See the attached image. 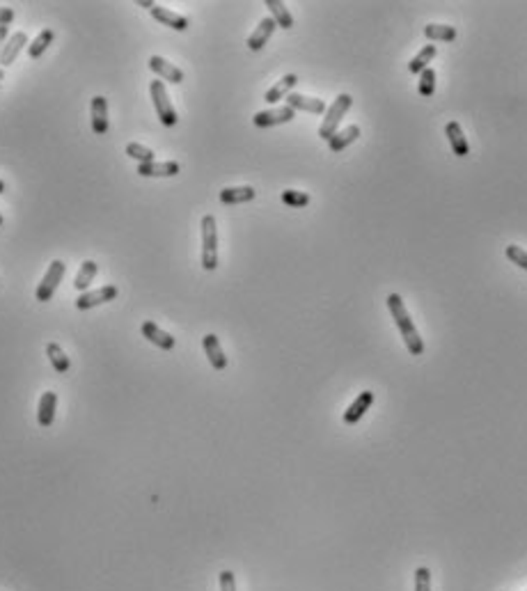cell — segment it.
<instances>
[{
	"label": "cell",
	"instance_id": "obj_27",
	"mask_svg": "<svg viewBox=\"0 0 527 591\" xmlns=\"http://www.w3.org/2000/svg\"><path fill=\"white\" fill-rule=\"evenodd\" d=\"M97 271H99L97 262H92V259H88V262H83L81 271H78L76 280H74V287H76L78 291H85V289H88V287L92 285V280H94V275H97Z\"/></svg>",
	"mask_w": 527,
	"mask_h": 591
},
{
	"label": "cell",
	"instance_id": "obj_25",
	"mask_svg": "<svg viewBox=\"0 0 527 591\" xmlns=\"http://www.w3.org/2000/svg\"><path fill=\"white\" fill-rule=\"evenodd\" d=\"M424 35L431 42H454L456 39V28L454 26H440V23H429L424 28Z\"/></svg>",
	"mask_w": 527,
	"mask_h": 591
},
{
	"label": "cell",
	"instance_id": "obj_21",
	"mask_svg": "<svg viewBox=\"0 0 527 591\" xmlns=\"http://www.w3.org/2000/svg\"><path fill=\"white\" fill-rule=\"evenodd\" d=\"M296 83H298V76L296 74H287L285 78H282V81H278L269 92H266L264 101H266V104H278L280 99H287L291 94V90L296 88Z\"/></svg>",
	"mask_w": 527,
	"mask_h": 591
},
{
	"label": "cell",
	"instance_id": "obj_35",
	"mask_svg": "<svg viewBox=\"0 0 527 591\" xmlns=\"http://www.w3.org/2000/svg\"><path fill=\"white\" fill-rule=\"evenodd\" d=\"M14 21V10L10 7H0V26H10Z\"/></svg>",
	"mask_w": 527,
	"mask_h": 591
},
{
	"label": "cell",
	"instance_id": "obj_11",
	"mask_svg": "<svg viewBox=\"0 0 527 591\" xmlns=\"http://www.w3.org/2000/svg\"><path fill=\"white\" fill-rule=\"evenodd\" d=\"M26 44H28V35L23 33V30L14 33V35L5 42V46H3V53H0V65H3V67H10L12 62L19 58V53L26 49Z\"/></svg>",
	"mask_w": 527,
	"mask_h": 591
},
{
	"label": "cell",
	"instance_id": "obj_2",
	"mask_svg": "<svg viewBox=\"0 0 527 591\" xmlns=\"http://www.w3.org/2000/svg\"><path fill=\"white\" fill-rule=\"evenodd\" d=\"M202 266L204 271L218 269V227L214 216L202 218Z\"/></svg>",
	"mask_w": 527,
	"mask_h": 591
},
{
	"label": "cell",
	"instance_id": "obj_8",
	"mask_svg": "<svg viewBox=\"0 0 527 591\" xmlns=\"http://www.w3.org/2000/svg\"><path fill=\"white\" fill-rule=\"evenodd\" d=\"M149 69H152V72L159 78H163V81H168V83H175V85L184 83V72H182V69H177L175 65H172V62L161 58V55H152V58H149Z\"/></svg>",
	"mask_w": 527,
	"mask_h": 591
},
{
	"label": "cell",
	"instance_id": "obj_20",
	"mask_svg": "<svg viewBox=\"0 0 527 591\" xmlns=\"http://www.w3.org/2000/svg\"><path fill=\"white\" fill-rule=\"evenodd\" d=\"M257 191L253 186H237V188H223L220 191V202L232 207V204H243V202H253Z\"/></svg>",
	"mask_w": 527,
	"mask_h": 591
},
{
	"label": "cell",
	"instance_id": "obj_7",
	"mask_svg": "<svg viewBox=\"0 0 527 591\" xmlns=\"http://www.w3.org/2000/svg\"><path fill=\"white\" fill-rule=\"evenodd\" d=\"M296 117V110H291L289 106H280V108H271V110H262L253 117V124L259 126V129H269V126H278V124H289Z\"/></svg>",
	"mask_w": 527,
	"mask_h": 591
},
{
	"label": "cell",
	"instance_id": "obj_19",
	"mask_svg": "<svg viewBox=\"0 0 527 591\" xmlns=\"http://www.w3.org/2000/svg\"><path fill=\"white\" fill-rule=\"evenodd\" d=\"M445 133L450 138V145H452V152L459 156V159H466L470 154V147H468V140L463 136V129L459 122H447L445 126Z\"/></svg>",
	"mask_w": 527,
	"mask_h": 591
},
{
	"label": "cell",
	"instance_id": "obj_26",
	"mask_svg": "<svg viewBox=\"0 0 527 591\" xmlns=\"http://www.w3.org/2000/svg\"><path fill=\"white\" fill-rule=\"evenodd\" d=\"M436 53H438L436 46H424V49H422L418 55H415V58H413L411 62H408V72L420 76V74L424 72V69H427L429 62L436 58Z\"/></svg>",
	"mask_w": 527,
	"mask_h": 591
},
{
	"label": "cell",
	"instance_id": "obj_34",
	"mask_svg": "<svg viewBox=\"0 0 527 591\" xmlns=\"http://www.w3.org/2000/svg\"><path fill=\"white\" fill-rule=\"evenodd\" d=\"M220 580V591H237V580H234L232 571H223L218 575Z\"/></svg>",
	"mask_w": 527,
	"mask_h": 591
},
{
	"label": "cell",
	"instance_id": "obj_29",
	"mask_svg": "<svg viewBox=\"0 0 527 591\" xmlns=\"http://www.w3.org/2000/svg\"><path fill=\"white\" fill-rule=\"evenodd\" d=\"M127 154L131 156V159H136L138 161V165H143V163H154L156 161V156H154V152L149 147H143V145H138V143H129L127 145Z\"/></svg>",
	"mask_w": 527,
	"mask_h": 591
},
{
	"label": "cell",
	"instance_id": "obj_17",
	"mask_svg": "<svg viewBox=\"0 0 527 591\" xmlns=\"http://www.w3.org/2000/svg\"><path fill=\"white\" fill-rule=\"evenodd\" d=\"M273 30H275V21H273V17L262 19V21H259V26L255 28V33L248 37V49H250V51H262L264 46L269 44V39H271V35H273Z\"/></svg>",
	"mask_w": 527,
	"mask_h": 591
},
{
	"label": "cell",
	"instance_id": "obj_4",
	"mask_svg": "<svg viewBox=\"0 0 527 591\" xmlns=\"http://www.w3.org/2000/svg\"><path fill=\"white\" fill-rule=\"evenodd\" d=\"M149 92H152V101H154V108H156V115H159V120L163 126H175L179 122L177 117V110L175 106H172V101L168 97V90H165V83L163 81H152V85H149Z\"/></svg>",
	"mask_w": 527,
	"mask_h": 591
},
{
	"label": "cell",
	"instance_id": "obj_23",
	"mask_svg": "<svg viewBox=\"0 0 527 591\" xmlns=\"http://www.w3.org/2000/svg\"><path fill=\"white\" fill-rule=\"evenodd\" d=\"M266 7H269L271 14H273L275 26H280V28H285V30L294 28V17L289 14V10L285 7V3H280V0H266Z\"/></svg>",
	"mask_w": 527,
	"mask_h": 591
},
{
	"label": "cell",
	"instance_id": "obj_39",
	"mask_svg": "<svg viewBox=\"0 0 527 591\" xmlns=\"http://www.w3.org/2000/svg\"><path fill=\"white\" fill-rule=\"evenodd\" d=\"M3 76H5V72H3V69H0V81H3Z\"/></svg>",
	"mask_w": 527,
	"mask_h": 591
},
{
	"label": "cell",
	"instance_id": "obj_33",
	"mask_svg": "<svg viewBox=\"0 0 527 591\" xmlns=\"http://www.w3.org/2000/svg\"><path fill=\"white\" fill-rule=\"evenodd\" d=\"M415 591H431V571L427 566L415 571Z\"/></svg>",
	"mask_w": 527,
	"mask_h": 591
},
{
	"label": "cell",
	"instance_id": "obj_5",
	"mask_svg": "<svg viewBox=\"0 0 527 591\" xmlns=\"http://www.w3.org/2000/svg\"><path fill=\"white\" fill-rule=\"evenodd\" d=\"M65 271H67V264H65V262H60V259L51 262L49 271H46V275L42 278V282H39L37 294H35V298H37L39 303H49V301H51L53 294H55V289H58V285L62 282V278H65Z\"/></svg>",
	"mask_w": 527,
	"mask_h": 591
},
{
	"label": "cell",
	"instance_id": "obj_14",
	"mask_svg": "<svg viewBox=\"0 0 527 591\" xmlns=\"http://www.w3.org/2000/svg\"><path fill=\"white\" fill-rule=\"evenodd\" d=\"M149 12H152V17L159 21L161 26H168V28H172V30H179V33H184V30L188 28V19L182 17V14L168 10V7L156 5V7H152Z\"/></svg>",
	"mask_w": 527,
	"mask_h": 591
},
{
	"label": "cell",
	"instance_id": "obj_16",
	"mask_svg": "<svg viewBox=\"0 0 527 591\" xmlns=\"http://www.w3.org/2000/svg\"><path fill=\"white\" fill-rule=\"evenodd\" d=\"M55 406H58V394L55 392H44L42 399H39V408H37V422L39 427L49 429L53 420H55Z\"/></svg>",
	"mask_w": 527,
	"mask_h": 591
},
{
	"label": "cell",
	"instance_id": "obj_18",
	"mask_svg": "<svg viewBox=\"0 0 527 591\" xmlns=\"http://www.w3.org/2000/svg\"><path fill=\"white\" fill-rule=\"evenodd\" d=\"M179 163L177 161H165V163H143L138 165L140 177H175L179 175Z\"/></svg>",
	"mask_w": 527,
	"mask_h": 591
},
{
	"label": "cell",
	"instance_id": "obj_24",
	"mask_svg": "<svg viewBox=\"0 0 527 591\" xmlns=\"http://www.w3.org/2000/svg\"><path fill=\"white\" fill-rule=\"evenodd\" d=\"M46 356H49L51 365H53V369H55L58 374H67L69 367H72V362H69L67 353L62 351L60 344H53V342H51L49 346H46Z\"/></svg>",
	"mask_w": 527,
	"mask_h": 591
},
{
	"label": "cell",
	"instance_id": "obj_32",
	"mask_svg": "<svg viewBox=\"0 0 527 591\" xmlns=\"http://www.w3.org/2000/svg\"><path fill=\"white\" fill-rule=\"evenodd\" d=\"M505 255L509 262H514L516 266H521L523 271H527V252L521 246H507Z\"/></svg>",
	"mask_w": 527,
	"mask_h": 591
},
{
	"label": "cell",
	"instance_id": "obj_15",
	"mask_svg": "<svg viewBox=\"0 0 527 591\" xmlns=\"http://www.w3.org/2000/svg\"><path fill=\"white\" fill-rule=\"evenodd\" d=\"M202 346H204V353H207V358H209V362H211V367H214L216 372H223V369L227 367V358H225L223 349H220L218 337H216L214 333L204 335Z\"/></svg>",
	"mask_w": 527,
	"mask_h": 591
},
{
	"label": "cell",
	"instance_id": "obj_9",
	"mask_svg": "<svg viewBox=\"0 0 527 591\" xmlns=\"http://www.w3.org/2000/svg\"><path fill=\"white\" fill-rule=\"evenodd\" d=\"M90 113H92V131L97 133V136H106L108 133V99L101 97V94L94 97Z\"/></svg>",
	"mask_w": 527,
	"mask_h": 591
},
{
	"label": "cell",
	"instance_id": "obj_36",
	"mask_svg": "<svg viewBox=\"0 0 527 591\" xmlns=\"http://www.w3.org/2000/svg\"><path fill=\"white\" fill-rule=\"evenodd\" d=\"M7 39H10V28H7V26H0V53H3V46H5Z\"/></svg>",
	"mask_w": 527,
	"mask_h": 591
},
{
	"label": "cell",
	"instance_id": "obj_22",
	"mask_svg": "<svg viewBox=\"0 0 527 591\" xmlns=\"http://www.w3.org/2000/svg\"><path fill=\"white\" fill-rule=\"evenodd\" d=\"M358 138H360V126L351 124V126H346V129L337 131L335 136L328 140V147H330V152H342V149H346L351 143H356Z\"/></svg>",
	"mask_w": 527,
	"mask_h": 591
},
{
	"label": "cell",
	"instance_id": "obj_28",
	"mask_svg": "<svg viewBox=\"0 0 527 591\" xmlns=\"http://www.w3.org/2000/svg\"><path fill=\"white\" fill-rule=\"evenodd\" d=\"M53 37H55L53 30H42V33L33 39V44H28V55H30V58H33V60L42 58L44 51L49 49V44L53 42Z\"/></svg>",
	"mask_w": 527,
	"mask_h": 591
},
{
	"label": "cell",
	"instance_id": "obj_6",
	"mask_svg": "<svg viewBox=\"0 0 527 591\" xmlns=\"http://www.w3.org/2000/svg\"><path fill=\"white\" fill-rule=\"evenodd\" d=\"M117 294H120V291H117V287H113V285L101 287L97 291H83V294L76 298V307L78 310H92V307H99L104 303L115 301Z\"/></svg>",
	"mask_w": 527,
	"mask_h": 591
},
{
	"label": "cell",
	"instance_id": "obj_40",
	"mask_svg": "<svg viewBox=\"0 0 527 591\" xmlns=\"http://www.w3.org/2000/svg\"><path fill=\"white\" fill-rule=\"evenodd\" d=\"M0 227H3V216H0Z\"/></svg>",
	"mask_w": 527,
	"mask_h": 591
},
{
	"label": "cell",
	"instance_id": "obj_38",
	"mask_svg": "<svg viewBox=\"0 0 527 591\" xmlns=\"http://www.w3.org/2000/svg\"><path fill=\"white\" fill-rule=\"evenodd\" d=\"M0 193H5V181H0Z\"/></svg>",
	"mask_w": 527,
	"mask_h": 591
},
{
	"label": "cell",
	"instance_id": "obj_1",
	"mask_svg": "<svg viewBox=\"0 0 527 591\" xmlns=\"http://www.w3.org/2000/svg\"><path fill=\"white\" fill-rule=\"evenodd\" d=\"M388 307H390V314H392V319H395V323H397L401 337H404L406 349L411 351V356H422V353H424V342H422V337H420L418 330H415L411 317H408L404 298H401L399 294H390L388 296Z\"/></svg>",
	"mask_w": 527,
	"mask_h": 591
},
{
	"label": "cell",
	"instance_id": "obj_37",
	"mask_svg": "<svg viewBox=\"0 0 527 591\" xmlns=\"http://www.w3.org/2000/svg\"><path fill=\"white\" fill-rule=\"evenodd\" d=\"M140 7H147V10H152V7H156V3H152V0H138Z\"/></svg>",
	"mask_w": 527,
	"mask_h": 591
},
{
	"label": "cell",
	"instance_id": "obj_12",
	"mask_svg": "<svg viewBox=\"0 0 527 591\" xmlns=\"http://www.w3.org/2000/svg\"><path fill=\"white\" fill-rule=\"evenodd\" d=\"M287 106L291 110H305V113H312V115H324L326 113V104L321 99L305 97V94H296V92H291L287 97Z\"/></svg>",
	"mask_w": 527,
	"mask_h": 591
},
{
	"label": "cell",
	"instance_id": "obj_31",
	"mask_svg": "<svg viewBox=\"0 0 527 591\" xmlns=\"http://www.w3.org/2000/svg\"><path fill=\"white\" fill-rule=\"evenodd\" d=\"M282 202L287 207H294V209H303L310 204V195L308 193H301V191H282Z\"/></svg>",
	"mask_w": 527,
	"mask_h": 591
},
{
	"label": "cell",
	"instance_id": "obj_3",
	"mask_svg": "<svg viewBox=\"0 0 527 591\" xmlns=\"http://www.w3.org/2000/svg\"><path fill=\"white\" fill-rule=\"evenodd\" d=\"M351 106H353V97H351V94H340V97L335 99V104L326 110L324 122H321V126H319V136L324 138V140L333 138L335 133H337V126H340V122H342V117L349 113Z\"/></svg>",
	"mask_w": 527,
	"mask_h": 591
},
{
	"label": "cell",
	"instance_id": "obj_13",
	"mask_svg": "<svg viewBox=\"0 0 527 591\" xmlns=\"http://www.w3.org/2000/svg\"><path fill=\"white\" fill-rule=\"evenodd\" d=\"M143 335L154 346H159L161 351H172V349H175V344H177L175 337H172L170 333H165V330H161L154 321H145L143 323Z\"/></svg>",
	"mask_w": 527,
	"mask_h": 591
},
{
	"label": "cell",
	"instance_id": "obj_10",
	"mask_svg": "<svg viewBox=\"0 0 527 591\" xmlns=\"http://www.w3.org/2000/svg\"><path fill=\"white\" fill-rule=\"evenodd\" d=\"M372 404H374V392H369V390L360 392L356 397V401L349 406V411L344 413V422L346 424H358L365 417V413L369 411V408H372Z\"/></svg>",
	"mask_w": 527,
	"mask_h": 591
},
{
	"label": "cell",
	"instance_id": "obj_30",
	"mask_svg": "<svg viewBox=\"0 0 527 591\" xmlns=\"http://www.w3.org/2000/svg\"><path fill=\"white\" fill-rule=\"evenodd\" d=\"M418 90H420V94L424 99H429V97H434V92H436V72L434 69H424V72L420 74V85H418Z\"/></svg>",
	"mask_w": 527,
	"mask_h": 591
}]
</instances>
